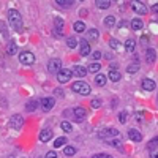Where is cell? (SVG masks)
I'll list each match as a JSON object with an SVG mask.
<instances>
[{"mask_svg": "<svg viewBox=\"0 0 158 158\" xmlns=\"http://www.w3.org/2000/svg\"><path fill=\"white\" fill-rule=\"evenodd\" d=\"M8 21H10V25L13 29H15L16 32H21L22 30V16L21 13L15 8H11L8 11Z\"/></svg>", "mask_w": 158, "mask_h": 158, "instance_id": "obj_1", "label": "cell"}, {"mask_svg": "<svg viewBox=\"0 0 158 158\" xmlns=\"http://www.w3.org/2000/svg\"><path fill=\"white\" fill-rule=\"evenodd\" d=\"M71 90L76 92V94H79V95H89L90 94V85L84 81H76L71 85Z\"/></svg>", "mask_w": 158, "mask_h": 158, "instance_id": "obj_2", "label": "cell"}, {"mask_svg": "<svg viewBox=\"0 0 158 158\" xmlns=\"http://www.w3.org/2000/svg\"><path fill=\"white\" fill-rule=\"evenodd\" d=\"M100 138L101 139H112V138H120V131L117 128H103L100 131Z\"/></svg>", "mask_w": 158, "mask_h": 158, "instance_id": "obj_3", "label": "cell"}, {"mask_svg": "<svg viewBox=\"0 0 158 158\" xmlns=\"http://www.w3.org/2000/svg\"><path fill=\"white\" fill-rule=\"evenodd\" d=\"M19 62L22 65L30 67V65L35 63V56L32 54V52H29V51H24V52H21V54H19Z\"/></svg>", "mask_w": 158, "mask_h": 158, "instance_id": "obj_4", "label": "cell"}, {"mask_svg": "<svg viewBox=\"0 0 158 158\" xmlns=\"http://www.w3.org/2000/svg\"><path fill=\"white\" fill-rule=\"evenodd\" d=\"M71 76H73V71H71V70L62 68V70L57 73V81H59L60 84H65V82H68L70 79H71Z\"/></svg>", "mask_w": 158, "mask_h": 158, "instance_id": "obj_5", "label": "cell"}, {"mask_svg": "<svg viewBox=\"0 0 158 158\" xmlns=\"http://www.w3.org/2000/svg\"><path fill=\"white\" fill-rule=\"evenodd\" d=\"M22 123H24V118H22V115L21 114H15V115H11V118H10V127L11 128H21L22 127Z\"/></svg>", "mask_w": 158, "mask_h": 158, "instance_id": "obj_6", "label": "cell"}, {"mask_svg": "<svg viewBox=\"0 0 158 158\" xmlns=\"http://www.w3.org/2000/svg\"><path fill=\"white\" fill-rule=\"evenodd\" d=\"M62 68H60V60L59 59H52V60H49V63H48V71L49 73H52V74H57L59 71H60Z\"/></svg>", "mask_w": 158, "mask_h": 158, "instance_id": "obj_7", "label": "cell"}, {"mask_svg": "<svg viewBox=\"0 0 158 158\" xmlns=\"http://www.w3.org/2000/svg\"><path fill=\"white\" fill-rule=\"evenodd\" d=\"M79 54L81 56H89L90 54V44L87 40H79Z\"/></svg>", "mask_w": 158, "mask_h": 158, "instance_id": "obj_8", "label": "cell"}, {"mask_svg": "<svg viewBox=\"0 0 158 158\" xmlns=\"http://www.w3.org/2000/svg\"><path fill=\"white\" fill-rule=\"evenodd\" d=\"M131 8H133L138 15H146L147 13V6L144 5L142 2H138V0H135V2H131Z\"/></svg>", "mask_w": 158, "mask_h": 158, "instance_id": "obj_9", "label": "cell"}, {"mask_svg": "<svg viewBox=\"0 0 158 158\" xmlns=\"http://www.w3.org/2000/svg\"><path fill=\"white\" fill-rule=\"evenodd\" d=\"M54 104H56L54 98H51V97L41 98V108H43V111H51L52 108H54Z\"/></svg>", "mask_w": 158, "mask_h": 158, "instance_id": "obj_10", "label": "cell"}, {"mask_svg": "<svg viewBox=\"0 0 158 158\" xmlns=\"http://www.w3.org/2000/svg\"><path fill=\"white\" fill-rule=\"evenodd\" d=\"M73 115H74L76 120H84L85 115H87V111H85L84 108L79 106V108H74V109H73Z\"/></svg>", "mask_w": 158, "mask_h": 158, "instance_id": "obj_11", "label": "cell"}, {"mask_svg": "<svg viewBox=\"0 0 158 158\" xmlns=\"http://www.w3.org/2000/svg\"><path fill=\"white\" fill-rule=\"evenodd\" d=\"M52 136H54L52 130L44 128V130H41V133H40V141H41V142H48V141H51V138H52Z\"/></svg>", "mask_w": 158, "mask_h": 158, "instance_id": "obj_12", "label": "cell"}, {"mask_svg": "<svg viewBox=\"0 0 158 158\" xmlns=\"http://www.w3.org/2000/svg\"><path fill=\"white\" fill-rule=\"evenodd\" d=\"M128 136H130L131 141H135V142H141L142 141V135L139 133L138 130H135V128H130L128 130Z\"/></svg>", "mask_w": 158, "mask_h": 158, "instance_id": "obj_13", "label": "cell"}, {"mask_svg": "<svg viewBox=\"0 0 158 158\" xmlns=\"http://www.w3.org/2000/svg\"><path fill=\"white\" fill-rule=\"evenodd\" d=\"M141 85H142L144 90H147V92H152V90H155V87H156L155 81H152V79H142Z\"/></svg>", "mask_w": 158, "mask_h": 158, "instance_id": "obj_14", "label": "cell"}, {"mask_svg": "<svg viewBox=\"0 0 158 158\" xmlns=\"http://www.w3.org/2000/svg\"><path fill=\"white\" fill-rule=\"evenodd\" d=\"M54 25H56V36H62L63 35V32H62V29H63V19L62 18H56L54 19Z\"/></svg>", "mask_w": 158, "mask_h": 158, "instance_id": "obj_15", "label": "cell"}, {"mask_svg": "<svg viewBox=\"0 0 158 158\" xmlns=\"http://www.w3.org/2000/svg\"><path fill=\"white\" fill-rule=\"evenodd\" d=\"M71 71H73V74L77 76V77H84V76L87 74V70H85L84 67H81V65H74Z\"/></svg>", "mask_w": 158, "mask_h": 158, "instance_id": "obj_16", "label": "cell"}, {"mask_svg": "<svg viewBox=\"0 0 158 158\" xmlns=\"http://www.w3.org/2000/svg\"><path fill=\"white\" fill-rule=\"evenodd\" d=\"M16 49H18L16 41H15V40H11V41L8 43V46H6V52H8L10 56H15L16 54Z\"/></svg>", "mask_w": 158, "mask_h": 158, "instance_id": "obj_17", "label": "cell"}, {"mask_svg": "<svg viewBox=\"0 0 158 158\" xmlns=\"http://www.w3.org/2000/svg\"><path fill=\"white\" fill-rule=\"evenodd\" d=\"M146 59H147V62H149V63H153V62H155V59H156V54H155V49L149 48V49L146 51Z\"/></svg>", "mask_w": 158, "mask_h": 158, "instance_id": "obj_18", "label": "cell"}, {"mask_svg": "<svg viewBox=\"0 0 158 158\" xmlns=\"http://www.w3.org/2000/svg\"><path fill=\"white\" fill-rule=\"evenodd\" d=\"M138 71H139V63L138 62H135V63H131V65H128V67H127V73L128 74H135Z\"/></svg>", "mask_w": 158, "mask_h": 158, "instance_id": "obj_19", "label": "cell"}, {"mask_svg": "<svg viewBox=\"0 0 158 158\" xmlns=\"http://www.w3.org/2000/svg\"><path fill=\"white\" fill-rule=\"evenodd\" d=\"M106 81H108V77L104 74H101V73L95 76V84L97 85H106Z\"/></svg>", "mask_w": 158, "mask_h": 158, "instance_id": "obj_20", "label": "cell"}, {"mask_svg": "<svg viewBox=\"0 0 158 158\" xmlns=\"http://www.w3.org/2000/svg\"><path fill=\"white\" fill-rule=\"evenodd\" d=\"M142 21L139 19V18H135L133 21H131V29H133V30H141L142 29Z\"/></svg>", "mask_w": 158, "mask_h": 158, "instance_id": "obj_21", "label": "cell"}, {"mask_svg": "<svg viewBox=\"0 0 158 158\" xmlns=\"http://www.w3.org/2000/svg\"><path fill=\"white\" fill-rule=\"evenodd\" d=\"M120 73H118V70H111L109 71V79L112 82H117V81H120Z\"/></svg>", "mask_w": 158, "mask_h": 158, "instance_id": "obj_22", "label": "cell"}, {"mask_svg": "<svg viewBox=\"0 0 158 158\" xmlns=\"http://www.w3.org/2000/svg\"><path fill=\"white\" fill-rule=\"evenodd\" d=\"M135 46H136V41H135L133 38H130V40H127V41H125V49L128 52H133L135 51Z\"/></svg>", "mask_w": 158, "mask_h": 158, "instance_id": "obj_23", "label": "cell"}, {"mask_svg": "<svg viewBox=\"0 0 158 158\" xmlns=\"http://www.w3.org/2000/svg\"><path fill=\"white\" fill-rule=\"evenodd\" d=\"M73 29H74V32H84L85 30V24L82 22V21H77V22H74V25H73Z\"/></svg>", "mask_w": 158, "mask_h": 158, "instance_id": "obj_24", "label": "cell"}, {"mask_svg": "<svg viewBox=\"0 0 158 158\" xmlns=\"http://www.w3.org/2000/svg\"><path fill=\"white\" fill-rule=\"evenodd\" d=\"M106 144H109V146H114V147H122L120 138H112V139H106Z\"/></svg>", "mask_w": 158, "mask_h": 158, "instance_id": "obj_25", "label": "cell"}, {"mask_svg": "<svg viewBox=\"0 0 158 158\" xmlns=\"http://www.w3.org/2000/svg\"><path fill=\"white\" fill-rule=\"evenodd\" d=\"M65 144H67V138H65V136H62V138H57V139L54 141V149H59V147L65 146Z\"/></svg>", "mask_w": 158, "mask_h": 158, "instance_id": "obj_26", "label": "cell"}, {"mask_svg": "<svg viewBox=\"0 0 158 158\" xmlns=\"http://www.w3.org/2000/svg\"><path fill=\"white\" fill-rule=\"evenodd\" d=\"M97 6L101 8V10L109 8V6H111V2H109V0H97Z\"/></svg>", "mask_w": 158, "mask_h": 158, "instance_id": "obj_27", "label": "cell"}, {"mask_svg": "<svg viewBox=\"0 0 158 158\" xmlns=\"http://www.w3.org/2000/svg\"><path fill=\"white\" fill-rule=\"evenodd\" d=\"M87 35H89V38L92 40V41H97V40H98V30L97 29H90L87 32Z\"/></svg>", "mask_w": 158, "mask_h": 158, "instance_id": "obj_28", "label": "cell"}, {"mask_svg": "<svg viewBox=\"0 0 158 158\" xmlns=\"http://www.w3.org/2000/svg\"><path fill=\"white\" fill-rule=\"evenodd\" d=\"M63 153L67 155V156H73L74 153H76V147H73V146H67L63 149Z\"/></svg>", "mask_w": 158, "mask_h": 158, "instance_id": "obj_29", "label": "cell"}, {"mask_svg": "<svg viewBox=\"0 0 158 158\" xmlns=\"http://www.w3.org/2000/svg\"><path fill=\"white\" fill-rule=\"evenodd\" d=\"M147 149H150V150L158 149V138H153L152 141H149V144H147Z\"/></svg>", "mask_w": 158, "mask_h": 158, "instance_id": "obj_30", "label": "cell"}, {"mask_svg": "<svg viewBox=\"0 0 158 158\" xmlns=\"http://www.w3.org/2000/svg\"><path fill=\"white\" fill-rule=\"evenodd\" d=\"M67 44H68V48H70V49H74V48L77 46L76 38H74V36H70V38H67Z\"/></svg>", "mask_w": 158, "mask_h": 158, "instance_id": "obj_31", "label": "cell"}, {"mask_svg": "<svg viewBox=\"0 0 158 158\" xmlns=\"http://www.w3.org/2000/svg\"><path fill=\"white\" fill-rule=\"evenodd\" d=\"M36 106H38V101H35V100H32V101H29L27 104H25L27 111H35V109H36Z\"/></svg>", "mask_w": 158, "mask_h": 158, "instance_id": "obj_32", "label": "cell"}, {"mask_svg": "<svg viewBox=\"0 0 158 158\" xmlns=\"http://www.w3.org/2000/svg\"><path fill=\"white\" fill-rule=\"evenodd\" d=\"M60 127H62V130H63V131H67V133H70V131L73 130L71 123H70V122H67V120H65V122H62V123H60Z\"/></svg>", "mask_w": 158, "mask_h": 158, "instance_id": "obj_33", "label": "cell"}, {"mask_svg": "<svg viewBox=\"0 0 158 158\" xmlns=\"http://www.w3.org/2000/svg\"><path fill=\"white\" fill-rule=\"evenodd\" d=\"M100 68H101L100 63H90L89 65V71L90 73H97V71H100Z\"/></svg>", "mask_w": 158, "mask_h": 158, "instance_id": "obj_34", "label": "cell"}, {"mask_svg": "<svg viewBox=\"0 0 158 158\" xmlns=\"http://www.w3.org/2000/svg\"><path fill=\"white\" fill-rule=\"evenodd\" d=\"M104 24H106V27H112V25L115 24V18L114 16H108L106 19H104Z\"/></svg>", "mask_w": 158, "mask_h": 158, "instance_id": "obj_35", "label": "cell"}, {"mask_svg": "<svg viewBox=\"0 0 158 158\" xmlns=\"http://www.w3.org/2000/svg\"><path fill=\"white\" fill-rule=\"evenodd\" d=\"M127 117H128V112H127V111H122L120 115H118V120H120V123H127Z\"/></svg>", "mask_w": 158, "mask_h": 158, "instance_id": "obj_36", "label": "cell"}, {"mask_svg": "<svg viewBox=\"0 0 158 158\" xmlns=\"http://www.w3.org/2000/svg\"><path fill=\"white\" fill-rule=\"evenodd\" d=\"M90 106L94 108V109L100 108V106H101V100H98V98H95V100H92V101H90Z\"/></svg>", "mask_w": 158, "mask_h": 158, "instance_id": "obj_37", "label": "cell"}, {"mask_svg": "<svg viewBox=\"0 0 158 158\" xmlns=\"http://www.w3.org/2000/svg\"><path fill=\"white\" fill-rule=\"evenodd\" d=\"M60 6H71L74 2H73V0H68V2H65V0H59V2H57Z\"/></svg>", "mask_w": 158, "mask_h": 158, "instance_id": "obj_38", "label": "cell"}, {"mask_svg": "<svg viewBox=\"0 0 158 158\" xmlns=\"http://www.w3.org/2000/svg\"><path fill=\"white\" fill-rule=\"evenodd\" d=\"M135 117H136L138 123H142V120H144V114H142V112H136V114H135Z\"/></svg>", "mask_w": 158, "mask_h": 158, "instance_id": "obj_39", "label": "cell"}, {"mask_svg": "<svg viewBox=\"0 0 158 158\" xmlns=\"http://www.w3.org/2000/svg\"><path fill=\"white\" fill-rule=\"evenodd\" d=\"M44 158H57V152H56V150H51V152L46 153Z\"/></svg>", "mask_w": 158, "mask_h": 158, "instance_id": "obj_40", "label": "cell"}, {"mask_svg": "<svg viewBox=\"0 0 158 158\" xmlns=\"http://www.w3.org/2000/svg\"><path fill=\"white\" fill-rule=\"evenodd\" d=\"M109 44H111V48H112V49H117V48H118V41H117V40H114V38L109 41Z\"/></svg>", "mask_w": 158, "mask_h": 158, "instance_id": "obj_41", "label": "cell"}, {"mask_svg": "<svg viewBox=\"0 0 158 158\" xmlns=\"http://www.w3.org/2000/svg\"><path fill=\"white\" fill-rule=\"evenodd\" d=\"M92 158H112L111 155H106V153H100V155H94Z\"/></svg>", "mask_w": 158, "mask_h": 158, "instance_id": "obj_42", "label": "cell"}, {"mask_svg": "<svg viewBox=\"0 0 158 158\" xmlns=\"http://www.w3.org/2000/svg\"><path fill=\"white\" fill-rule=\"evenodd\" d=\"M0 30L3 32V36H8V32H6V27H5V24L0 22Z\"/></svg>", "mask_w": 158, "mask_h": 158, "instance_id": "obj_43", "label": "cell"}, {"mask_svg": "<svg viewBox=\"0 0 158 158\" xmlns=\"http://www.w3.org/2000/svg\"><path fill=\"white\" fill-rule=\"evenodd\" d=\"M100 57H101V52H98V51H97V52H94V54H92V59H94V60H98Z\"/></svg>", "mask_w": 158, "mask_h": 158, "instance_id": "obj_44", "label": "cell"}, {"mask_svg": "<svg viewBox=\"0 0 158 158\" xmlns=\"http://www.w3.org/2000/svg\"><path fill=\"white\" fill-rule=\"evenodd\" d=\"M150 158H158V149L150 150Z\"/></svg>", "mask_w": 158, "mask_h": 158, "instance_id": "obj_45", "label": "cell"}, {"mask_svg": "<svg viewBox=\"0 0 158 158\" xmlns=\"http://www.w3.org/2000/svg\"><path fill=\"white\" fill-rule=\"evenodd\" d=\"M54 94H56V95H57V97H60V98H62V97H63V92H62V90H60V89H56V90H54Z\"/></svg>", "mask_w": 158, "mask_h": 158, "instance_id": "obj_46", "label": "cell"}, {"mask_svg": "<svg viewBox=\"0 0 158 158\" xmlns=\"http://www.w3.org/2000/svg\"><path fill=\"white\" fill-rule=\"evenodd\" d=\"M152 11L155 13V15H158V3H155V5L152 6Z\"/></svg>", "mask_w": 158, "mask_h": 158, "instance_id": "obj_47", "label": "cell"}]
</instances>
